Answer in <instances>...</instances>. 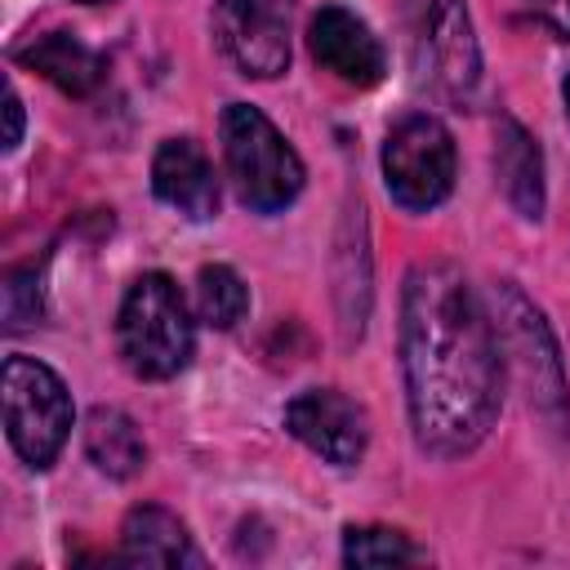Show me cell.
<instances>
[{
    "mask_svg": "<svg viewBox=\"0 0 570 570\" xmlns=\"http://www.w3.org/2000/svg\"><path fill=\"white\" fill-rule=\"evenodd\" d=\"M401 370L414 441L436 459L472 454L503 405V347L472 281L445 263H414L401 289Z\"/></svg>",
    "mask_w": 570,
    "mask_h": 570,
    "instance_id": "obj_1",
    "label": "cell"
},
{
    "mask_svg": "<svg viewBox=\"0 0 570 570\" xmlns=\"http://www.w3.org/2000/svg\"><path fill=\"white\" fill-rule=\"evenodd\" d=\"M494 330H499V347H503V365L517 374L530 410L543 419V428L557 441H570V387H566V370H561V352L557 338L543 321V312L512 285L499 281L494 294Z\"/></svg>",
    "mask_w": 570,
    "mask_h": 570,
    "instance_id": "obj_2",
    "label": "cell"
},
{
    "mask_svg": "<svg viewBox=\"0 0 570 570\" xmlns=\"http://www.w3.org/2000/svg\"><path fill=\"white\" fill-rule=\"evenodd\" d=\"M116 343L138 379H174L178 370H187L196 347V325L174 276L142 272L129 285L116 316Z\"/></svg>",
    "mask_w": 570,
    "mask_h": 570,
    "instance_id": "obj_3",
    "label": "cell"
},
{
    "mask_svg": "<svg viewBox=\"0 0 570 570\" xmlns=\"http://www.w3.org/2000/svg\"><path fill=\"white\" fill-rule=\"evenodd\" d=\"M223 160L236 183V196L258 214H276L303 191L298 151L249 102H227L223 111Z\"/></svg>",
    "mask_w": 570,
    "mask_h": 570,
    "instance_id": "obj_4",
    "label": "cell"
},
{
    "mask_svg": "<svg viewBox=\"0 0 570 570\" xmlns=\"http://www.w3.org/2000/svg\"><path fill=\"white\" fill-rule=\"evenodd\" d=\"M0 401H4V432L18 459L31 468H49L71 432L67 383L36 356H9L0 370Z\"/></svg>",
    "mask_w": 570,
    "mask_h": 570,
    "instance_id": "obj_5",
    "label": "cell"
},
{
    "mask_svg": "<svg viewBox=\"0 0 570 570\" xmlns=\"http://www.w3.org/2000/svg\"><path fill=\"white\" fill-rule=\"evenodd\" d=\"M383 183L405 209H436L454 191L450 129L428 111L396 120L383 142Z\"/></svg>",
    "mask_w": 570,
    "mask_h": 570,
    "instance_id": "obj_6",
    "label": "cell"
},
{
    "mask_svg": "<svg viewBox=\"0 0 570 570\" xmlns=\"http://www.w3.org/2000/svg\"><path fill=\"white\" fill-rule=\"evenodd\" d=\"M289 13L294 0H218L214 36L240 76L272 80L289 67Z\"/></svg>",
    "mask_w": 570,
    "mask_h": 570,
    "instance_id": "obj_7",
    "label": "cell"
},
{
    "mask_svg": "<svg viewBox=\"0 0 570 570\" xmlns=\"http://www.w3.org/2000/svg\"><path fill=\"white\" fill-rule=\"evenodd\" d=\"M410 18L419 62L428 67V76L450 98H468L481 80V49L463 0H410Z\"/></svg>",
    "mask_w": 570,
    "mask_h": 570,
    "instance_id": "obj_8",
    "label": "cell"
},
{
    "mask_svg": "<svg viewBox=\"0 0 570 570\" xmlns=\"http://www.w3.org/2000/svg\"><path fill=\"white\" fill-rule=\"evenodd\" d=\"M285 428L325 463L352 468L370 445V414L338 387H307L285 405Z\"/></svg>",
    "mask_w": 570,
    "mask_h": 570,
    "instance_id": "obj_9",
    "label": "cell"
},
{
    "mask_svg": "<svg viewBox=\"0 0 570 570\" xmlns=\"http://www.w3.org/2000/svg\"><path fill=\"white\" fill-rule=\"evenodd\" d=\"M307 49H312V58L330 76H338L352 89H370L387 71V53H383L379 36L370 31L365 18H356L343 4H321L312 13V22H307Z\"/></svg>",
    "mask_w": 570,
    "mask_h": 570,
    "instance_id": "obj_10",
    "label": "cell"
},
{
    "mask_svg": "<svg viewBox=\"0 0 570 570\" xmlns=\"http://www.w3.org/2000/svg\"><path fill=\"white\" fill-rule=\"evenodd\" d=\"M151 191L178 209L191 223H205L218 214V178L209 156L191 142V138H169L160 142L156 160H151Z\"/></svg>",
    "mask_w": 570,
    "mask_h": 570,
    "instance_id": "obj_11",
    "label": "cell"
},
{
    "mask_svg": "<svg viewBox=\"0 0 570 570\" xmlns=\"http://www.w3.org/2000/svg\"><path fill=\"white\" fill-rule=\"evenodd\" d=\"M120 561H129V566H200V552H196L187 525L169 508L142 503L120 525Z\"/></svg>",
    "mask_w": 570,
    "mask_h": 570,
    "instance_id": "obj_12",
    "label": "cell"
},
{
    "mask_svg": "<svg viewBox=\"0 0 570 570\" xmlns=\"http://www.w3.org/2000/svg\"><path fill=\"white\" fill-rule=\"evenodd\" d=\"M18 62L22 67H31V71H40L45 80H53L62 94H71V98H85V94H94L98 85H102V58L85 45V40H76L71 31H49V36H40L36 45H27V49H18Z\"/></svg>",
    "mask_w": 570,
    "mask_h": 570,
    "instance_id": "obj_13",
    "label": "cell"
},
{
    "mask_svg": "<svg viewBox=\"0 0 570 570\" xmlns=\"http://www.w3.org/2000/svg\"><path fill=\"white\" fill-rule=\"evenodd\" d=\"M494 169H499V187H503L508 205L521 218H539L543 214V156H539V142L508 116L499 120Z\"/></svg>",
    "mask_w": 570,
    "mask_h": 570,
    "instance_id": "obj_14",
    "label": "cell"
},
{
    "mask_svg": "<svg viewBox=\"0 0 570 570\" xmlns=\"http://www.w3.org/2000/svg\"><path fill=\"white\" fill-rule=\"evenodd\" d=\"M85 454L94 459L98 472L116 476V481H129L142 472L147 463V441L138 432V423L116 410V405H94L89 419H85Z\"/></svg>",
    "mask_w": 570,
    "mask_h": 570,
    "instance_id": "obj_15",
    "label": "cell"
},
{
    "mask_svg": "<svg viewBox=\"0 0 570 570\" xmlns=\"http://www.w3.org/2000/svg\"><path fill=\"white\" fill-rule=\"evenodd\" d=\"M196 307H200V321H205V325L232 330V325L245 316V307H249L245 281H240L227 263L200 267V276H196Z\"/></svg>",
    "mask_w": 570,
    "mask_h": 570,
    "instance_id": "obj_16",
    "label": "cell"
},
{
    "mask_svg": "<svg viewBox=\"0 0 570 570\" xmlns=\"http://www.w3.org/2000/svg\"><path fill=\"white\" fill-rule=\"evenodd\" d=\"M419 548L387 525H347L343 534V561L347 566H405L414 561Z\"/></svg>",
    "mask_w": 570,
    "mask_h": 570,
    "instance_id": "obj_17",
    "label": "cell"
},
{
    "mask_svg": "<svg viewBox=\"0 0 570 570\" xmlns=\"http://www.w3.org/2000/svg\"><path fill=\"white\" fill-rule=\"evenodd\" d=\"M4 294V330H27L40 316V276L36 267H13L0 285Z\"/></svg>",
    "mask_w": 570,
    "mask_h": 570,
    "instance_id": "obj_18",
    "label": "cell"
},
{
    "mask_svg": "<svg viewBox=\"0 0 570 570\" xmlns=\"http://www.w3.org/2000/svg\"><path fill=\"white\" fill-rule=\"evenodd\" d=\"M22 142V98H18V89L9 85L4 89V151H13Z\"/></svg>",
    "mask_w": 570,
    "mask_h": 570,
    "instance_id": "obj_19",
    "label": "cell"
},
{
    "mask_svg": "<svg viewBox=\"0 0 570 570\" xmlns=\"http://www.w3.org/2000/svg\"><path fill=\"white\" fill-rule=\"evenodd\" d=\"M566 111H570V76H566Z\"/></svg>",
    "mask_w": 570,
    "mask_h": 570,
    "instance_id": "obj_20",
    "label": "cell"
},
{
    "mask_svg": "<svg viewBox=\"0 0 570 570\" xmlns=\"http://www.w3.org/2000/svg\"><path fill=\"white\" fill-rule=\"evenodd\" d=\"M80 4H111V0H80Z\"/></svg>",
    "mask_w": 570,
    "mask_h": 570,
    "instance_id": "obj_21",
    "label": "cell"
}]
</instances>
